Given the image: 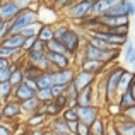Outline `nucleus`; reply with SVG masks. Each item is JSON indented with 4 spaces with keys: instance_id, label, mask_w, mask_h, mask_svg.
Listing matches in <instances>:
<instances>
[{
    "instance_id": "f257e3e1",
    "label": "nucleus",
    "mask_w": 135,
    "mask_h": 135,
    "mask_svg": "<svg viewBox=\"0 0 135 135\" xmlns=\"http://www.w3.org/2000/svg\"><path fill=\"white\" fill-rule=\"evenodd\" d=\"M40 21V16H38V10L31 9V7H24V9L19 10L16 17L9 22V34H21V31L26 26Z\"/></svg>"
},
{
    "instance_id": "f03ea898",
    "label": "nucleus",
    "mask_w": 135,
    "mask_h": 135,
    "mask_svg": "<svg viewBox=\"0 0 135 135\" xmlns=\"http://www.w3.org/2000/svg\"><path fill=\"white\" fill-rule=\"evenodd\" d=\"M82 55L84 58H89V60H98V62H103V63H115L118 62L120 50H99L89 43H84Z\"/></svg>"
},
{
    "instance_id": "7ed1b4c3",
    "label": "nucleus",
    "mask_w": 135,
    "mask_h": 135,
    "mask_svg": "<svg viewBox=\"0 0 135 135\" xmlns=\"http://www.w3.org/2000/svg\"><path fill=\"white\" fill-rule=\"evenodd\" d=\"M58 41L63 43L67 53H69V56H75L77 53L82 50L84 43H86V34H80L77 29H74V27L70 26L69 29H67V33L63 34Z\"/></svg>"
},
{
    "instance_id": "20e7f679",
    "label": "nucleus",
    "mask_w": 135,
    "mask_h": 135,
    "mask_svg": "<svg viewBox=\"0 0 135 135\" xmlns=\"http://www.w3.org/2000/svg\"><path fill=\"white\" fill-rule=\"evenodd\" d=\"M89 16H92V0H82V2L72 3L69 9H65V19L72 21V22L82 21Z\"/></svg>"
},
{
    "instance_id": "39448f33",
    "label": "nucleus",
    "mask_w": 135,
    "mask_h": 135,
    "mask_svg": "<svg viewBox=\"0 0 135 135\" xmlns=\"http://www.w3.org/2000/svg\"><path fill=\"white\" fill-rule=\"evenodd\" d=\"M3 120H19L22 116V109H21V103L16 99H9V101L2 103V108H0Z\"/></svg>"
},
{
    "instance_id": "423d86ee",
    "label": "nucleus",
    "mask_w": 135,
    "mask_h": 135,
    "mask_svg": "<svg viewBox=\"0 0 135 135\" xmlns=\"http://www.w3.org/2000/svg\"><path fill=\"white\" fill-rule=\"evenodd\" d=\"M19 10L21 7L14 0H0V22H10Z\"/></svg>"
},
{
    "instance_id": "0eeeda50",
    "label": "nucleus",
    "mask_w": 135,
    "mask_h": 135,
    "mask_svg": "<svg viewBox=\"0 0 135 135\" xmlns=\"http://www.w3.org/2000/svg\"><path fill=\"white\" fill-rule=\"evenodd\" d=\"M77 115H79V122L91 125L99 115H101V106L91 104V106H77Z\"/></svg>"
},
{
    "instance_id": "6e6552de",
    "label": "nucleus",
    "mask_w": 135,
    "mask_h": 135,
    "mask_svg": "<svg viewBox=\"0 0 135 135\" xmlns=\"http://www.w3.org/2000/svg\"><path fill=\"white\" fill-rule=\"evenodd\" d=\"M46 58H48L50 65H51L53 70L58 69H69L72 65V56L63 55V53H53V51H46Z\"/></svg>"
},
{
    "instance_id": "1a4fd4ad",
    "label": "nucleus",
    "mask_w": 135,
    "mask_h": 135,
    "mask_svg": "<svg viewBox=\"0 0 135 135\" xmlns=\"http://www.w3.org/2000/svg\"><path fill=\"white\" fill-rule=\"evenodd\" d=\"M96 80H98V77L94 75V74H89L86 72V70H75V77H74V84H75V87L79 91L86 89V87L89 86H94Z\"/></svg>"
},
{
    "instance_id": "9d476101",
    "label": "nucleus",
    "mask_w": 135,
    "mask_h": 135,
    "mask_svg": "<svg viewBox=\"0 0 135 135\" xmlns=\"http://www.w3.org/2000/svg\"><path fill=\"white\" fill-rule=\"evenodd\" d=\"M75 77V69L74 67H69V69H58L53 72V79H55V84L58 86H69L70 82Z\"/></svg>"
},
{
    "instance_id": "9b49d317",
    "label": "nucleus",
    "mask_w": 135,
    "mask_h": 135,
    "mask_svg": "<svg viewBox=\"0 0 135 135\" xmlns=\"http://www.w3.org/2000/svg\"><path fill=\"white\" fill-rule=\"evenodd\" d=\"M48 116L43 115V113H40V111H36V113H33V115H27L26 118H24V123L27 125V128H43V127H46L48 128Z\"/></svg>"
},
{
    "instance_id": "f8f14e48",
    "label": "nucleus",
    "mask_w": 135,
    "mask_h": 135,
    "mask_svg": "<svg viewBox=\"0 0 135 135\" xmlns=\"http://www.w3.org/2000/svg\"><path fill=\"white\" fill-rule=\"evenodd\" d=\"M99 24L104 27H113V26H128L130 17L128 16H99Z\"/></svg>"
},
{
    "instance_id": "ddd939ff",
    "label": "nucleus",
    "mask_w": 135,
    "mask_h": 135,
    "mask_svg": "<svg viewBox=\"0 0 135 135\" xmlns=\"http://www.w3.org/2000/svg\"><path fill=\"white\" fill-rule=\"evenodd\" d=\"M91 104H98L94 86H89L86 89L79 91V96H77V106H91Z\"/></svg>"
},
{
    "instance_id": "4468645a",
    "label": "nucleus",
    "mask_w": 135,
    "mask_h": 135,
    "mask_svg": "<svg viewBox=\"0 0 135 135\" xmlns=\"http://www.w3.org/2000/svg\"><path fill=\"white\" fill-rule=\"evenodd\" d=\"M34 96H36V89H31L26 82L16 86L14 87V92H12V99H16V101H19V103L26 101V99H29V98H34Z\"/></svg>"
},
{
    "instance_id": "2eb2a0df",
    "label": "nucleus",
    "mask_w": 135,
    "mask_h": 135,
    "mask_svg": "<svg viewBox=\"0 0 135 135\" xmlns=\"http://www.w3.org/2000/svg\"><path fill=\"white\" fill-rule=\"evenodd\" d=\"M108 125H109L108 116L99 115L98 118H96L94 122H92L91 125H89V128H91V135H106V132H108Z\"/></svg>"
},
{
    "instance_id": "dca6fc26",
    "label": "nucleus",
    "mask_w": 135,
    "mask_h": 135,
    "mask_svg": "<svg viewBox=\"0 0 135 135\" xmlns=\"http://www.w3.org/2000/svg\"><path fill=\"white\" fill-rule=\"evenodd\" d=\"M48 130L51 133H70L67 122L62 116H56V118H50L48 120Z\"/></svg>"
},
{
    "instance_id": "f3484780",
    "label": "nucleus",
    "mask_w": 135,
    "mask_h": 135,
    "mask_svg": "<svg viewBox=\"0 0 135 135\" xmlns=\"http://www.w3.org/2000/svg\"><path fill=\"white\" fill-rule=\"evenodd\" d=\"M133 80H135V72H132L130 69H125L123 74H122V77H120V82H118V94L128 91Z\"/></svg>"
},
{
    "instance_id": "a211bd4d",
    "label": "nucleus",
    "mask_w": 135,
    "mask_h": 135,
    "mask_svg": "<svg viewBox=\"0 0 135 135\" xmlns=\"http://www.w3.org/2000/svg\"><path fill=\"white\" fill-rule=\"evenodd\" d=\"M40 113H43V115H46L48 118H56V116L62 115L63 109L60 108V106L55 104V101H48V103H41L40 104V109H38Z\"/></svg>"
},
{
    "instance_id": "6ab92c4d",
    "label": "nucleus",
    "mask_w": 135,
    "mask_h": 135,
    "mask_svg": "<svg viewBox=\"0 0 135 135\" xmlns=\"http://www.w3.org/2000/svg\"><path fill=\"white\" fill-rule=\"evenodd\" d=\"M116 0H92V16H104Z\"/></svg>"
},
{
    "instance_id": "aec40b11",
    "label": "nucleus",
    "mask_w": 135,
    "mask_h": 135,
    "mask_svg": "<svg viewBox=\"0 0 135 135\" xmlns=\"http://www.w3.org/2000/svg\"><path fill=\"white\" fill-rule=\"evenodd\" d=\"M0 45L5 46V48H10V50H22L24 36H22V34H9V36H7Z\"/></svg>"
},
{
    "instance_id": "412c9836",
    "label": "nucleus",
    "mask_w": 135,
    "mask_h": 135,
    "mask_svg": "<svg viewBox=\"0 0 135 135\" xmlns=\"http://www.w3.org/2000/svg\"><path fill=\"white\" fill-rule=\"evenodd\" d=\"M40 104H41V101L34 96V98H29V99H26V101H22L21 103V109H22V115L24 116H27V115H33V113H36L38 109H40Z\"/></svg>"
},
{
    "instance_id": "4be33fe9",
    "label": "nucleus",
    "mask_w": 135,
    "mask_h": 135,
    "mask_svg": "<svg viewBox=\"0 0 135 135\" xmlns=\"http://www.w3.org/2000/svg\"><path fill=\"white\" fill-rule=\"evenodd\" d=\"M53 72L55 70H48V72H41L36 79L38 89H51V86L55 84V79H53Z\"/></svg>"
},
{
    "instance_id": "5701e85b",
    "label": "nucleus",
    "mask_w": 135,
    "mask_h": 135,
    "mask_svg": "<svg viewBox=\"0 0 135 135\" xmlns=\"http://www.w3.org/2000/svg\"><path fill=\"white\" fill-rule=\"evenodd\" d=\"M116 103L120 104L122 111H127V109H130V108H133V106H135V98L130 94V91H127V92H122V94H118V98H116Z\"/></svg>"
},
{
    "instance_id": "b1692460",
    "label": "nucleus",
    "mask_w": 135,
    "mask_h": 135,
    "mask_svg": "<svg viewBox=\"0 0 135 135\" xmlns=\"http://www.w3.org/2000/svg\"><path fill=\"white\" fill-rule=\"evenodd\" d=\"M14 86L7 80V82H0V103H5L9 99H12Z\"/></svg>"
},
{
    "instance_id": "393cba45",
    "label": "nucleus",
    "mask_w": 135,
    "mask_h": 135,
    "mask_svg": "<svg viewBox=\"0 0 135 135\" xmlns=\"http://www.w3.org/2000/svg\"><path fill=\"white\" fill-rule=\"evenodd\" d=\"M43 27V22L41 21H36V22L29 24V26H26L22 31H21V34H22L24 38H31V36H38V33H40V29Z\"/></svg>"
},
{
    "instance_id": "a878e982",
    "label": "nucleus",
    "mask_w": 135,
    "mask_h": 135,
    "mask_svg": "<svg viewBox=\"0 0 135 135\" xmlns=\"http://www.w3.org/2000/svg\"><path fill=\"white\" fill-rule=\"evenodd\" d=\"M38 40L45 41V43H48V41L55 40V34H53V26H50V24H43V27L40 29V33H38Z\"/></svg>"
},
{
    "instance_id": "bb28decb",
    "label": "nucleus",
    "mask_w": 135,
    "mask_h": 135,
    "mask_svg": "<svg viewBox=\"0 0 135 135\" xmlns=\"http://www.w3.org/2000/svg\"><path fill=\"white\" fill-rule=\"evenodd\" d=\"M104 108H106V116L108 118H116V116H120L122 115V108H120V104L116 101H109V103H106L104 104Z\"/></svg>"
},
{
    "instance_id": "cd10ccee",
    "label": "nucleus",
    "mask_w": 135,
    "mask_h": 135,
    "mask_svg": "<svg viewBox=\"0 0 135 135\" xmlns=\"http://www.w3.org/2000/svg\"><path fill=\"white\" fill-rule=\"evenodd\" d=\"M123 48H125L123 50V60H125V63H128V65L135 63V45L128 41Z\"/></svg>"
},
{
    "instance_id": "c85d7f7f",
    "label": "nucleus",
    "mask_w": 135,
    "mask_h": 135,
    "mask_svg": "<svg viewBox=\"0 0 135 135\" xmlns=\"http://www.w3.org/2000/svg\"><path fill=\"white\" fill-rule=\"evenodd\" d=\"M65 94H67V98H69V101H70L69 106H77V96H79V89L75 87L74 80L65 87Z\"/></svg>"
},
{
    "instance_id": "c756f323",
    "label": "nucleus",
    "mask_w": 135,
    "mask_h": 135,
    "mask_svg": "<svg viewBox=\"0 0 135 135\" xmlns=\"http://www.w3.org/2000/svg\"><path fill=\"white\" fill-rule=\"evenodd\" d=\"M46 51H53V53H63V55H69L65 50V46H63L62 41L58 40H51L46 43Z\"/></svg>"
},
{
    "instance_id": "7c9ffc66",
    "label": "nucleus",
    "mask_w": 135,
    "mask_h": 135,
    "mask_svg": "<svg viewBox=\"0 0 135 135\" xmlns=\"http://www.w3.org/2000/svg\"><path fill=\"white\" fill-rule=\"evenodd\" d=\"M62 116L65 122H79V115H77V106H69L62 111Z\"/></svg>"
},
{
    "instance_id": "2f4dec72",
    "label": "nucleus",
    "mask_w": 135,
    "mask_h": 135,
    "mask_svg": "<svg viewBox=\"0 0 135 135\" xmlns=\"http://www.w3.org/2000/svg\"><path fill=\"white\" fill-rule=\"evenodd\" d=\"M10 70H12V72H10L9 82L12 84L14 87L19 86V84H22V82H24V70H22V69H10Z\"/></svg>"
},
{
    "instance_id": "473e14b6",
    "label": "nucleus",
    "mask_w": 135,
    "mask_h": 135,
    "mask_svg": "<svg viewBox=\"0 0 135 135\" xmlns=\"http://www.w3.org/2000/svg\"><path fill=\"white\" fill-rule=\"evenodd\" d=\"M36 98L40 99L41 103H48V101H53V94H51V89H38V91H36Z\"/></svg>"
},
{
    "instance_id": "72a5a7b5",
    "label": "nucleus",
    "mask_w": 135,
    "mask_h": 135,
    "mask_svg": "<svg viewBox=\"0 0 135 135\" xmlns=\"http://www.w3.org/2000/svg\"><path fill=\"white\" fill-rule=\"evenodd\" d=\"M53 101H55V104H56V106H60L62 109L69 108V104H70V101H69V98H67V94L55 96V98H53Z\"/></svg>"
},
{
    "instance_id": "f704fd0d",
    "label": "nucleus",
    "mask_w": 135,
    "mask_h": 135,
    "mask_svg": "<svg viewBox=\"0 0 135 135\" xmlns=\"http://www.w3.org/2000/svg\"><path fill=\"white\" fill-rule=\"evenodd\" d=\"M29 51H36V53H46V43L41 40H36V43L33 45V48Z\"/></svg>"
},
{
    "instance_id": "c9c22d12",
    "label": "nucleus",
    "mask_w": 135,
    "mask_h": 135,
    "mask_svg": "<svg viewBox=\"0 0 135 135\" xmlns=\"http://www.w3.org/2000/svg\"><path fill=\"white\" fill-rule=\"evenodd\" d=\"M36 40H38L36 36H31V38H24V45H22V53L29 51V50L33 48V45L36 43Z\"/></svg>"
},
{
    "instance_id": "e433bc0d",
    "label": "nucleus",
    "mask_w": 135,
    "mask_h": 135,
    "mask_svg": "<svg viewBox=\"0 0 135 135\" xmlns=\"http://www.w3.org/2000/svg\"><path fill=\"white\" fill-rule=\"evenodd\" d=\"M75 135H91V128H89V125H86V123L79 122V127H77Z\"/></svg>"
},
{
    "instance_id": "4c0bfd02",
    "label": "nucleus",
    "mask_w": 135,
    "mask_h": 135,
    "mask_svg": "<svg viewBox=\"0 0 135 135\" xmlns=\"http://www.w3.org/2000/svg\"><path fill=\"white\" fill-rule=\"evenodd\" d=\"M0 135H12V127H10L5 120L0 122Z\"/></svg>"
},
{
    "instance_id": "58836bf2",
    "label": "nucleus",
    "mask_w": 135,
    "mask_h": 135,
    "mask_svg": "<svg viewBox=\"0 0 135 135\" xmlns=\"http://www.w3.org/2000/svg\"><path fill=\"white\" fill-rule=\"evenodd\" d=\"M9 36V22H0V43Z\"/></svg>"
},
{
    "instance_id": "ea45409f",
    "label": "nucleus",
    "mask_w": 135,
    "mask_h": 135,
    "mask_svg": "<svg viewBox=\"0 0 135 135\" xmlns=\"http://www.w3.org/2000/svg\"><path fill=\"white\" fill-rule=\"evenodd\" d=\"M65 87L67 86H58V84H53V86H51L53 98H55V96H60V94H65Z\"/></svg>"
},
{
    "instance_id": "a19ab883",
    "label": "nucleus",
    "mask_w": 135,
    "mask_h": 135,
    "mask_svg": "<svg viewBox=\"0 0 135 135\" xmlns=\"http://www.w3.org/2000/svg\"><path fill=\"white\" fill-rule=\"evenodd\" d=\"M10 67H7V69H0V82H7V80L10 79Z\"/></svg>"
},
{
    "instance_id": "79ce46f5",
    "label": "nucleus",
    "mask_w": 135,
    "mask_h": 135,
    "mask_svg": "<svg viewBox=\"0 0 135 135\" xmlns=\"http://www.w3.org/2000/svg\"><path fill=\"white\" fill-rule=\"evenodd\" d=\"M127 16L133 17L135 16V5H133V0H127Z\"/></svg>"
},
{
    "instance_id": "37998d69",
    "label": "nucleus",
    "mask_w": 135,
    "mask_h": 135,
    "mask_svg": "<svg viewBox=\"0 0 135 135\" xmlns=\"http://www.w3.org/2000/svg\"><path fill=\"white\" fill-rule=\"evenodd\" d=\"M14 2H16L21 9H24V7H31L33 3H36L38 0H14Z\"/></svg>"
},
{
    "instance_id": "c03bdc74",
    "label": "nucleus",
    "mask_w": 135,
    "mask_h": 135,
    "mask_svg": "<svg viewBox=\"0 0 135 135\" xmlns=\"http://www.w3.org/2000/svg\"><path fill=\"white\" fill-rule=\"evenodd\" d=\"M67 127H69V132H70V135H75V132H77V127H79V122H67Z\"/></svg>"
},
{
    "instance_id": "a18cd8bd",
    "label": "nucleus",
    "mask_w": 135,
    "mask_h": 135,
    "mask_svg": "<svg viewBox=\"0 0 135 135\" xmlns=\"http://www.w3.org/2000/svg\"><path fill=\"white\" fill-rule=\"evenodd\" d=\"M123 116H127L128 120H132V122H135V106L130 109H127V111H123Z\"/></svg>"
},
{
    "instance_id": "49530a36",
    "label": "nucleus",
    "mask_w": 135,
    "mask_h": 135,
    "mask_svg": "<svg viewBox=\"0 0 135 135\" xmlns=\"http://www.w3.org/2000/svg\"><path fill=\"white\" fill-rule=\"evenodd\" d=\"M10 67V60L9 58H0V69H7Z\"/></svg>"
},
{
    "instance_id": "de8ad7c7",
    "label": "nucleus",
    "mask_w": 135,
    "mask_h": 135,
    "mask_svg": "<svg viewBox=\"0 0 135 135\" xmlns=\"http://www.w3.org/2000/svg\"><path fill=\"white\" fill-rule=\"evenodd\" d=\"M106 135H118V132H116V130L113 128V125H111V123L108 125V132H106Z\"/></svg>"
},
{
    "instance_id": "09e8293b",
    "label": "nucleus",
    "mask_w": 135,
    "mask_h": 135,
    "mask_svg": "<svg viewBox=\"0 0 135 135\" xmlns=\"http://www.w3.org/2000/svg\"><path fill=\"white\" fill-rule=\"evenodd\" d=\"M128 91H130V94H132L133 98H135V80L132 82V86H130V89H128Z\"/></svg>"
},
{
    "instance_id": "8fccbe9b",
    "label": "nucleus",
    "mask_w": 135,
    "mask_h": 135,
    "mask_svg": "<svg viewBox=\"0 0 135 135\" xmlns=\"http://www.w3.org/2000/svg\"><path fill=\"white\" fill-rule=\"evenodd\" d=\"M130 67H132V69H130V70H132V72H135V63H132V65H130Z\"/></svg>"
},
{
    "instance_id": "3c124183",
    "label": "nucleus",
    "mask_w": 135,
    "mask_h": 135,
    "mask_svg": "<svg viewBox=\"0 0 135 135\" xmlns=\"http://www.w3.org/2000/svg\"><path fill=\"white\" fill-rule=\"evenodd\" d=\"M51 135H70V133H51Z\"/></svg>"
},
{
    "instance_id": "603ef678",
    "label": "nucleus",
    "mask_w": 135,
    "mask_h": 135,
    "mask_svg": "<svg viewBox=\"0 0 135 135\" xmlns=\"http://www.w3.org/2000/svg\"><path fill=\"white\" fill-rule=\"evenodd\" d=\"M45 135H51V132H50V130H48V132H46V133H45Z\"/></svg>"
},
{
    "instance_id": "864d4df0",
    "label": "nucleus",
    "mask_w": 135,
    "mask_h": 135,
    "mask_svg": "<svg viewBox=\"0 0 135 135\" xmlns=\"http://www.w3.org/2000/svg\"><path fill=\"white\" fill-rule=\"evenodd\" d=\"M24 135H31V133H29V130H27V132H26V133H24Z\"/></svg>"
},
{
    "instance_id": "5fc2aeb1",
    "label": "nucleus",
    "mask_w": 135,
    "mask_h": 135,
    "mask_svg": "<svg viewBox=\"0 0 135 135\" xmlns=\"http://www.w3.org/2000/svg\"><path fill=\"white\" fill-rule=\"evenodd\" d=\"M2 120H3V118H2V113H0V122H2Z\"/></svg>"
},
{
    "instance_id": "6e6d98bb",
    "label": "nucleus",
    "mask_w": 135,
    "mask_h": 135,
    "mask_svg": "<svg viewBox=\"0 0 135 135\" xmlns=\"http://www.w3.org/2000/svg\"><path fill=\"white\" fill-rule=\"evenodd\" d=\"M133 5H135V0H133Z\"/></svg>"
},
{
    "instance_id": "4d7b16f0",
    "label": "nucleus",
    "mask_w": 135,
    "mask_h": 135,
    "mask_svg": "<svg viewBox=\"0 0 135 135\" xmlns=\"http://www.w3.org/2000/svg\"><path fill=\"white\" fill-rule=\"evenodd\" d=\"M12 135H17V133H12Z\"/></svg>"
}]
</instances>
